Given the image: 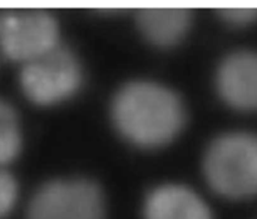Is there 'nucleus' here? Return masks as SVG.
<instances>
[{"label": "nucleus", "instance_id": "obj_1", "mask_svg": "<svg viewBox=\"0 0 257 219\" xmlns=\"http://www.w3.org/2000/svg\"><path fill=\"white\" fill-rule=\"evenodd\" d=\"M113 125L127 142L145 149L165 147L181 134L187 110L171 88L148 80L123 85L110 104Z\"/></svg>", "mask_w": 257, "mask_h": 219}, {"label": "nucleus", "instance_id": "obj_2", "mask_svg": "<svg viewBox=\"0 0 257 219\" xmlns=\"http://www.w3.org/2000/svg\"><path fill=\"white\" fill-rule=\"evenodd\" d=\"M203 174L213 192L231 199L257 195V135L228 132L210 143Z\"/></svg>", "mask_w": 257, "mask_h": 219}, {"label": "nucleus", "instance_id": "obj_3", "mask_svg": "<svg viewBox=\"0 0 257 219\" xmlns=\"http://www.w3.org/2000/svg\"><path fill=\"white\" fill-rule=\"evenodd\" d=\"M84 82V69L78 55L59 44L47 54L23 65L19 84L28 100L48 107L69 99Z\"/></svg>", "mask_w": 257, "mask_h": 219}, {"label": "nucleus", "instance_id": "obj_4", "mask_svg": "<svg viewBox=\"0 0 257 219\" xmlns=\"http://www.w3.org/2000/svg\"><path fill=\"white\" fill-rule=\"evenodd\" d=\"M102 188L85 178L55 179L43 184L32 197L27 219H105Z\"/></svg>", "mask_w": 257, "mask_h": 219}, {"label": "nucleus", "instance_id": "obj_5", "mask_svg": "<svg viewBox=\"0 0 257 219\" xmlns=\"http://www.w3.org/2000/svg\"><path fill=\"white\" fill-rule=\"evenodd\" d=\"M59 24L42 9H19L0 15V50L23 65L38 59L60 44Z\"/></svg>", "mask_w": 257, "mask_h": 219}, {"label": "nucleus", "instance_id": "obj_6", "mask_svg": "<svg viewBox=\"0 0 257 219\" xmlns=\"http://www.w3.org/2000/svg\"><path fill=\"white\" fill-rule=\"evenodd\" d=\"M216 89L221 99L241 112H257V52L237 50L220 63Z\"/></svg>", "mask_w": 257, "mask_h": 219}, {"label": "nucleus", "instance_id": "obj_7", "mask_svg": "<svg viewBox=\"0 0 257 219\" xmlns=\"http://www.w3.org/2000/svg\"><path fill=\"white\" fill-rule=\"evenodd\" d=\"M145 219H213L207 203L193 189L167 183L153 188L143 203Z\"/></svg>", "mask_w": 257, "mask_h": 219}, {"label": "nucleus", "instance_id": "obj_8", "mask_svg": "<svg viewBox=\"0 0 257 219\" xmlns=\"http://www.w3.org/2000/svg\"><path fill=\"white\" fill-rule=\"evenodd\" d=\"M143 38L151 44L171 48L182 42L192 24V12L187 8H145L137 14Z\"/></svg>", "mask_w": 257, "mask_h": 219}, {"label": "nucleus", "instance_id": "obj_9", "mask_svg": "<svg viewBox=\"0 0 257 219\" xmlns=\"http://www.w3.org/2000/svg\"><path fill=\"white\" fill-rule=\"evenodd\" d=\"M23 148V130L17 110L0 99V168L19 157Z\"/></svg>", "mask_w": 257, "mask_h": 219}, {"label": "nucleus", "instance_id": "obj_10", "mask_svg": "<svg viewBox=\"0 0 257 219\" xmlns=\"http://www.w3.org/2000/svg\"><path fill=\"white\" fill-rule=\"evenodd\" d=\"M19 187L14 175L0 168V219L7 218L17 204Z\"/></svg>", "mask_w": 257, "mask_h": 219}, {"label": "nucleus", "instance_id": "obj_11", "mask_svg": "<svg viewBox=\"0 0 257 219\" xmlns=\"http://www.w3.org/2000/svg\"><path fill=\"white\" fill-rule=\"evenodd\" d=\"M218 15L232 27H246L257 20V8H221Z\"/></svg>", "mask_w": 257, "mask_h": 219}]
</instances>
